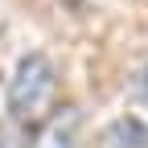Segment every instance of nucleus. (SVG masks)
<instances>
[{
  "instance_id": "obj_1",
  "label": "nucleus",
  "mask_w": 148,
  "mask_h": 148,
  "mask_svg": "<svg viewBox=\"0 0 148 148\" xmlns=\"http://www.w3.org/2000/svg\"><path fill=\"white\" fill-rule=\"evenodd\" d=\"M58 103V70L45 53H25L8 78V115L29 127L45 123Z\"/></svg>"
},
{
  "instance_id": "obj_3",
  "label": "nucleus",
  "mask_w": 148,
  "mask_h": 148,
  "mask_svg": "<svg viewBox=\"0 0 148 148\" xmlns=\"http://www.w3.org/2000/svg\"><path fill=\"white\" fill-rule=\"evenodd\" d=\"M0 148H37V127L4 115L0 119Z\"/></svg>"
},
{
  "instance_id": "obj_2",
  "label": "nucleus",
  "mask_w": 148,
  "mask_h": 148,
  "mask_svg": "<svg viewBox=\"0 0 148 148\" xmlns=\"http://www.w3.org/2000/svg\"><path fill=\"white\" fill-rule=\"evenodd\" d=\"M37 148H78V111H58L45 123V136L37 140Z\"/></svg>"
}]
</instances>
